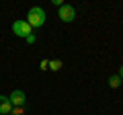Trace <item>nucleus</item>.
Segmentation results:
<instances>
[{
  "label": "nucleus",
  "mask_w": 123,
  "mask_h": 115,
  "mask_svg": "<svg viewBox=\"0 0 123 115\" xmlns=\"http://www.w3.org/2000/svg\"><path fill=\"white\" fill-rule=\"evenodd\" d=\"M27 23L31 25V29H39V27H43V23H45V10L39 8V6L29 8V13H27Z\"/></svg>",
  "instance_id": "obj_1"
},
{
  "label": "nucleus",
  "mask_w": 123,
  "mask_h": 115,
  "mask_svg": "<svg viewBox=\"0 0 123 115\" xmlns=\"http://www.w3.org/2000/svg\"><path fill=\"white\" fill-rule=\"evenodd\" d=\"M12 33L17 37H23V39H27V37L33 33V29H31V25L27 21H14L12 23Z\"/></svg>",
  "instance_id": "obj_2"
},
{
  "label": "nucleus",
  "mask_w": 123,
  "mask_h": 115,
  "mask_svg": "<svg viewBox=\"0 0 123 115\" xmlns=\"http://www.w3.org/2000/svg\"><path fill=\"white\" fill-rule=\"evenodd\" d=\"M57 17H60V21H64V23H72V21L76 19V10H74V6H70V4H62L60 10H57Z\"/></svg>",
  "instance_id": "obj_3"
},
{
  "label": "nucleus",
  "mask_w": 123,
  "mask_h": 115,
  "mask_svg": "<svg viewBox=\"0 0 123 115\" xmlns=\"http://www.w3.org/2000/svg\"><path fill=\"white\" fill-rule=\"evenodd\" d=\"M10 103H12V107H23L25 105V93H23V90H12V93H10Z\"/></svg>",
  "instance_id": "obj_4"
},
{
  "label": "nucleus",
  "mask_w": 123,
  "mask_h": 115,
  "mask_svg": "<svg viewBox=\"0 0 123 115\" xmlns=\"http://www.w3.org/2000/svg\"><path fill=\"white\" fill-rule=\"evenodd\" d=\"M10 111H12V103H10V99L4 97V95H0V115H8Z\"/></svg>",
  "instance_id": "obj_5"
},
{
  "label": "nucleus",
  "mask_w": 123,
  "mask_h": 115,
  "mask_svg": "<svg viewBox=\"0 0 123 115\" xmlns=\"http://www.w3.org/2000/svg\"><path fill=\"white\" fill-rule=\"evenodd\" d=\"M62 66H64L62 60H49V70H51V72H60Z\"/></svg>",
  "instance_id": "obj_6"
},
{
  "label": "nucleus",
  "mask_w": 123,
  "mask_h": 115,
  "mask_svg": "<svg viewBox=\"0 0 123 115\" xmlns=\"http://www.w3.org/2000/svg\"><path fill=\"white\" fill-rule=\"evenodd\" d=\"M119 84H121V78H119V76H111L109 78V86L111 89H119Z\"/></svg>",
  "instance_id": "obj_7"
},
{
  "label": "nucleus",
  "mask_w": 123,
  "mask_h": 115,
  "mask_svg": "<svg viewBox=\"0 0 123 115\" xmlns=\"http://www.w3.org/2000/svg\"><path fill=\"white\" fill-rule=\"evenodd\" d=\"M10 115H25V109H23V107H12Z\"/></svg>",
  "instance_id": "obj_8"
},
{
  "label": "nucleus",
  "mask_w": 123,
  "mask_h": 115,
  "mask_svg": "<svg viewBox=\"0 0 123 115\" xmlns=\"http://www.w3.org/2000/svg\"><path fill=\"white\" fill-rule=\"evenodd\" d=\"M39 68H41V70H47V68H49V60H41Z\"/></svg>",
  "instance_id": "obj_9"
},
{
  "label": "nucleus",
  "mask_w": 123,
  "mask_h": 115,
  "mask_svg": "<svg viewBox=\"0 0 123 115\" xmlns=\"http://www.w3.org/2000/svg\"><path fill=\"white\" fill-rule=\"evenodd\" d=\"M25 41H27V43H35V41H37V37H35V35H33V33H31V35H29V37H27V39H25Z\"/></svg>",
  "instance_id": "obj_10"
},
{
  "label": "nucleus",
  "mask_w": 123,
  "mask_h": 115,
  "mask_svg": "<svg viewBox=\"0 0 123 115\" xmlns=\"http://www.w3.org/2000/svg\"><path fill=\"white\" fill-rule=\"evenodd\" d=\"M119 78H123V66L119 68Z\"/></svg>",
  "instance_id": "obj_11"
}]
</instances>
